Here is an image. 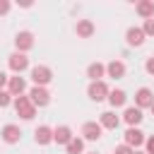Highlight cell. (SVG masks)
Returning a JSON list of instances; mask_svg holds the SVG:
<instances>
[{
  "label": "cell",
  "mask_w": 154,
  "mask_h": 154,
  "mask_svg": "<svg viewBox=\"0 0 154 154\" xmlns=\"http://www.w3.org/2000/svg\"><path fill=\"white\" fill-rule=\"evenodd\" d=\"M144 142H147V137H144V132H142L140 128H128L125 135H123V144H128V147H132V149L142 147Z\"/></svg>",
  "instance_id": "obj_9"
},
{
  "label": "cell",
  "mask_w": 154,
  "mask_h": 154,
  "mask_svg": "<svg viewBox=\"0 0 154 154\" xmlns=\"http://www.w3.org/2000/svg\"><path fill=\"white\" fill-rule=\"evenodd\" d=\"M113 154H135V149L128 147V144H118V147L113 149Z\"/></svg>",
  "instance_id": "obj_25"
},
{
  "label": "cell",
  "mask_w": 154,
  "mask_h": 154,
  "mask_svg": "<svg viewBox=\"0 0 154 154\" xmlns=\"http://www.w3.org/2000/svg\"><path fill=\"white\" fill-rule=\"evenodd\" d=\"M10 10H12V2L10 0H0V17H5Z\"/></svg>",
  "instance_id": "obj_27"
},
{
  "label": "cell",
  "mask_w": 154,
  "mask_h": 154,
  "mask_svg": "<svg viewBox=\"0 0 154 154\" xmlns=\"http://www.w3.org/2000/svg\"><path fill=\"white\" fill-rule=\"evenodd\" d=\"M125 72H128V67H125L123 60H111V63H106V77H111V79H123Z\"/></svg>",
  "instance_id": "obj_17"
},
{
  "label": "cell",
  "mask_w": 154,
  "mask_h": 154,
  "mask_svg": "<svg viewBox=\"0 0 154 154\" xmlns=\"http://www.w3.org/2000/svg\"><path fill=\"white\" fill-rule=\"evenodd\" d=\"M113 108H123L125 103H128V94H125V89H111V94H108V99H106Z\"/></svg>",
  "instance_id": "obj_20"
},
{
  "label": "cell",
  "mask_w": 154,
  "mask_h": 154,
  "mask_svg": "<svg viewBox=\"0 0 154 154\" xmlns=\"http://www.w3.org/2000/svg\"><path fill=\"white\" fill-rule=\"evenodd\" d=\"M29 75H31L34 87H48V84L53 82V70H51L48 65H34Z\"/></svg>",
  "instance_id": "obj_2"
},
{
  "label": "cell",
  "mask_w": 154,
  "mask_h": 154,
  "mask_svg": "<svg viewBox=\"0 0 154 154\" xmlns=\"http://www.w3.org/2000/svg\"><path fill=\"white\" fill-rule=\"evenodd\" d=\"M7 82H10V75L0 70V89H7Z\"/></svg>",
  "instance_id": "obj_29"
},
{
  "label": "cell",
  "mask_w": 154,
  "mask_h": 154,
  "mask_svg": "<svg viewBox=\"0 0 154 154\" xmlns=\"http://www.w3.org/2000/svg\"><path fill=\"white\" fill-rule=\"evenodd\" d=\"M152 103H154V91L149 87H140L135 91V106L140 111H144V108H152Z\"/></svg>",
  "instance_id": "obj_10"
},
{
  "label": "cell",
  "mask_w": 154,
  "mask_h": 154,
  "mask_svg": "<svg viewBox=\"0 0 154 154\" xmlns=\"http://www.w3.org/2000/svg\"><path fill=\"white\" fill-rule=\"evenodd\" d=\"M26 94H29V99H31V103H34L36 108H46V106L51 103V91H48L46 87H31Z\"/></svg>",
  "instance_id": "obj_6"
},
{
  "label": "cell",
  "mask_w": 154,
  "mask_h": 154,
  "mask_svg": "<svg viewBox=\"0 0 154 154\" xmlns=\"http://www.w3.org/2000/svg\"><path fill=\"white\" fill-rule=\"evenodd\" d=\"M144 72H147V75H152V77H154V55H149V58H147V60H144Z\"/></svg>",
  "instance_id": "obj_26"
},
{
  "label": "cell",
  "mask_w": 154,
  "mask_h": 154,
  "mask_svg": "<svg viewBox=\"0 0 154 154\" xmlns=\"http://www.w3.org/2000/svg\"><path fill=\"white\" fill-rule=\"evenodd\" d=\"M79 135H82V140H84V142H96V140H101L103 128L99 125V120H87V123L82 125Z\"/></svg>",
  "instance_id": "obj_5"
},
{
  "label": "cell",
  "mask_w": 154,
  "mask_h": 154,
  "mask_svg": "<svg viewBox=\"0 0 154 154\" xmlns=\"http://www.w3.org/2000/svg\"><path fill=\"white\" fill-rule=\"evenodd\" d=\"M94 31H96V26H94L91 19H77V24H75V34H77V38H91Z\"/></svg>",
  "instance_id": "obj_16"
},
{
  "label": "cell",
  "mask_w": 154,
  "mask_h": 154,
  "mask_svg": "<svg viewBox=\"0 0 154 154\" xmlns=\"http://www.w3.org/2000/svg\"><path fill=\"white\" fill-rule=\"evenodd\" d=\"M34 48V31L29 29H22L14 34V51L17 53H29Z\"/></svg>",
  "instance_id": "obj_3"
},
{
  "label": "cell",
  "mask_w": 154,
  "mask_h": 154,
  "mask_svg": "<svg viewBox=\"0 0 154 154\" xmlns=\"http://www.w3.org/2000/svg\"><path fill=\"white\" fill-rule=\"evenodd\" d=\"M12 106H14V113L22 118V120H34V116H36V106L31 103V99H29V94H22V96H14V101H12Z\"/></svg>",
  "instance_id": "obj_1"
},
{
  "label": "cell",
  "mask_w": 154,
  "mask_h": 154,
  "mask_svg": "<svg viewBox=\"0 0 154 154\" xmlns=\"http://www.w3.org/2000/svg\"><path fill=\"white\" fill-rule=\"evenodd\" d=\"M7 67L14 72V75H22L24 70H29V55L26 53H12L10 58H7Z\"/></svg>",
  "instance_id": "obj_7"
},
{
  "label": "cell",
  "mask_w": 154,
  "mask_h": 154,
  "mask_svg": "<svg viewBox=\"0 0 154 154\" xmlns=\"http://www.w3.org/2000/svg\"><path fill=\"white\" fill-rule=\"evenodd\" d=\"M87 77H89V82H101L106 77V63H99V60L89 63L87 65Z\"/></svg>",
  "instance_id": "obj_18"
},
{
  "label": "cell",
  "mask_w": 154,
  "mask_h": 154,
  "mask_svg": "<svg viewBox=\"0 0 154 154\" xmlns=\"http://www.w3.org/2000/svg\"><path fill=\"white\" fill-rule=\"evenodd\" d=\"M142 31H144V36H147V38H149V36H154V17L142 22Z\"/></svg>",
  "instance_id": "obj_24"
},
{
  "label": "cell",
  "mask_w": 154,
  "mask_h": 154,
  "mask_svg": "<svg viewBox=\"0 0 154 154\" xmlns=\"http://www.w3.org/2000/svg\"><path fill=\"white\" fill-rule=\"evenodd\" d=\"M144 41H147V36H144L142 26H128V31H125V43H128L130 48H140Z\"/></svg>",
  "instance_id": "obj_11"
},
{
  "label": "cell",
  "mask_w": 154,
  "mask_h": 154,
  "mask_svg": "<svg viewBox=\"0 0 154 154\" xmlns=\"http://www.w3.org/2000/svg\"><path fill=\"white\" fill-rule=\"evenodd\" d=\"M108 94H111V89H108V84L101 79V82H89V87H87V96L91 99V101H106L108 99Z\"/></svg>",
  "instance_id": "obj_4"
},
{
  "label": "cell",
  "mask_w": 154,
  "mask_h": 154,
  "mask_svg": "<svg viewBox=\"0 0 154 154\" xmlns=\"http://www.w3.org/2000/svg\"><path fill=\"white\" fill-rule=\"evenodd\" d=\"M89 154H96V152H89Z\"/></svg>",
  "instance_id": "obj_32"
},
{
  "label": "cell",
  "mask_w": 154,
  "mask_h": 154,
  "mask_svg": "<svg viewBox=\"0 0 154 154\" xmlns=\"http://www.w3.org/2000/svg\"><path fill=\"white\" fill-rule=\"evenodd\" d=\"M99 125H101L103 130H116V128L120 125V116H116V111H103V113L99 116Z\"/></svg>",
  "instance_id": "obj_19"
},
{
  "label": "cell",
  "mask_w": 154,
  "mask_h": 154,
  "mask_svg": "<svg viewBox=\"0 0 154 154\" xmlns=\"http://www.w3.org/2000/svg\"><path fill=\"white\" fill-rule=\"evenodd\" d=\"M144 149H147V154H154V135H149V137H147Z\"/></svg>",
  "instance_id": "obj_28"
},
{
  "label": "cell",
  "mask_w": 154,
  "mask_h": 154,
  "mask_svg": "<svg viewBox=\"0 0 154 154\" xmlns=\"http://www.w3.org/2000/svg\"><path fill=\"white\" fill-rule=\"evenodd\" d=\"M135 154H147V152H135Z\"/></svg>",
  "instance_id": "obj_30"
},
{
  "label": "cell",
  "mask_w": 154,
  "mask_h": 154,
  "mask_svg": "<svg viewBox=\"0 0 154 154\" xmlns=\"http://www.w3.org/2000/svg\"><path fill=\"white\" fill-rule=\"evenodd\" d=\"M142 120H144V113H142L137 106H125V111H123V123H128V128H137Z\"/></svg>",
  "instance_id": "obj_12"
},
{
  "label": "cell",
  "mask_w": 154,
  "mask_h": 154,
  "mask_svg": "<svg viewBox=\"0 0 154 154\" xmlns=\"http://www.w3.org/2000/svg\"><path fill=\"white\" fill-rule=\"evenodd\" d=\"M135 12L142 17V19H152L154 17V0H140L135 5Z\"/></svg>",
  "instance_id": "obj_21"
},
{
  "label": "cell",
  "mask_w": 154,
  "mask_h": 154,
  "mask_svg": "<svg viewBox=\"0 0 154 154\" xmlns=\"http://www.w3.org/2000/svg\"><path fill=\"white\" fill-rule=\"evenodd\" d=\"M65 152H67V154H84V140L75 135V137H72V142L65 147Z\"/></svg>",
  "instance_id": "obj_22"
},
{
  "label": "cell",
  "mask_w": 154,
  "mask_h": 154,
  "mask_svg": "<svg viewBox=\"0 0 154 154\" xmlns=\"http://www.w3.org/2000/svg\"><path fill=\"white\" fill-rule=\"evenodd\" d=\"M0 140H2L5 144H17V142L22 140V128L14 125V123L2 125V130H0Z\"/></svg>",
  "instance_id": "obj_8"
},
{
  "label": "cell",
  "mask_w": 154,
  "mask_h": 154,
  "mask_svg": "<svg viewBox=\"0 0 154 154\" xmlns=\"http://www.w3.org/2000/svg\"><path fill=\"white\" fill-rule=\"evenodd\" d=\"M12 101H14V96H12L7 89H0V108H7Z\"/></svg>",
  "instance_id": "obj_23"
},
{
  "label": "cell",
  "mask_w": 154,
  "mask_h": 154,
  "mask_svg": "<svg viewBox=\"0 0 154 154\" xmlns=\"http://www.w3.org/2000/svg\"><path fill=\"white\" fill-rule=\"evenodd\" d=\"M72 128L70 125H58V128H53V142L55 144H63V147H67L70 142H72Z\"/></svg>",
  "instance_id": "obj_14"
},
{
  "label": "cell",
  "mask_w": 154,
  "mask_h": 154,
  "mask_svg": "<svg viewBox=\"0 0 154 154\" xmlns=\"http://www.w3.org/2000/svg\"><path fill=\"white\" fill-rule=\"evenodd\" d=\"M152 113H154V103H152Z\"/></svg>",
  "instance_id": "obj_31"
},
{
  "label": "cell",
  "mask_w": 154,
  "mask_h": 154,
  "mask_svg": "<svg viewBox=\"0 0 154 154\" xmlns=\"http://www.w3.org/2000/svg\"><path fill=\"white\" fill-rule=\"evenodd\" d=\"M34 142H36L38 147L51 144V142H53V128H51V125H38V128L34 130Z\"/></svg>",
  "instance_id": "obj_15"
},
{
  "label": "cell",
  "mask_w": 154,
  "mask_h": 154,
  "mask_svg": "<svg viewBox=\"0 0 154 154\" xmlns=\"http://www.w3.org/2000/svg\"><path fill=\"white\" fill-rule=\"evenodd\" d=\"M7 91H10L12 96H22V94H26V91H29L26 79H24L22 75H12L10 82H7Z\"/></svg>",
  "instance_id": "obj_13"
}]
</instances>
